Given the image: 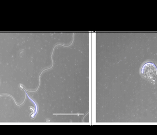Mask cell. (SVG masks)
I'll return each mask as SVG.
<instances>
[{
	"mask_svg": "<svg viewBox=\"0 0 157 135\" xmlns=\"http://www.w3.org/2000/svg\"><path fill=\"white\" fill-rule=\"evenodd\" d=\"M141 75L149 80L155 79L157 75V67L154 63H145L141 69Z\"/></svg>",
	"mask_w": 157,
	"mask_h": 135,
	"instance_id": "1",
	"label": "cell"
}]
</instances>
